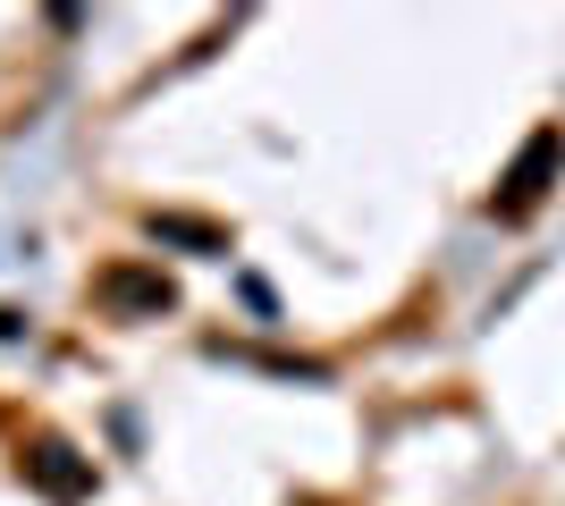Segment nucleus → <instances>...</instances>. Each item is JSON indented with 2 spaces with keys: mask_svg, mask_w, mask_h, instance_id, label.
<instances>
[{
  "mask_svg": "<svg viewBox=\"0 0 565 506\" xmlns=\"http://www.w3.org/2000/svg\"><path fill=\"white\" fill-rule=\"evenodd\" d=\"M557 169H565V127H541V136L515 152V169L498 177L490 212H498V219H532V212L548 203V186H557Z\"/></svg>",
  "mask_w": 565,
  "mask_h": 506,
  "instance_id": "f257e3e1",
  "label": "nucleus"
},
{
  "mask_svg": "<svg viewBox=\"0 0 565 506\" xmlns=\"http://www.w3.org/2000/svg\"><path fill=\"white\" fill-rule=\"evenodd\" d=\"M94 295H102V313H118V321H161L169 304H178V288H169L161 270H143V262H110L94 279Z\"/></svg>",
  "mask_w": 565,
  "mask_h": 506,
  "instance_id": "f03ea898",
  "label": "nucleus"
},
{
  "mask_svg": "<svg viewBox=\"0 0 565 506\" xmlns=\"http://www.w3.org/2000/svg\"><path fill=\"white\" fill-rule=\"evenodd\" d=\"M25 482L43 489L51 506H76V498H94V456H76L60 439H34L25 448Z\"/></svg>",
  "mask_w": 565,
  "mask_h": 506,
  "instance_id": "7ed1b4c3",
  "label": "nucleus"
},
{
  "mask_svg": "<svg viewBox=\"0 0 565 506\" xmlns=\"http://www.w3.org/2000/svg\"><path fill=\"white\" fill-rule=\"evenodd\" d=\"M152 237H169V245H194V254H228V237H220L212 219H178V212H152Z\"/></svg>",
  "mask_w": 565,
  "mask_h": 506,
  "instance_id": "20e7f679",
  "label": "nucleus"
}]
</instances>
